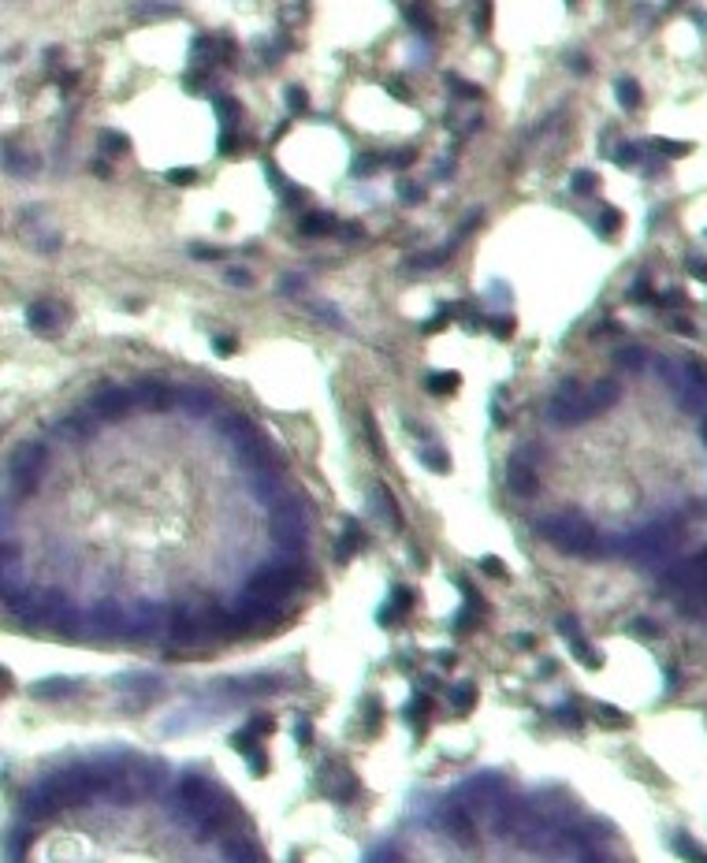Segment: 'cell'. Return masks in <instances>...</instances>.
I'll return each instance as SVG.
<instances>
[{"instance_id": "cell-45", "label": "cell", "mask_w": 707, "mask_h": 863, "mask_svg": "<svg viewBox=\"0 0 707 863\" xmlns=\"http://www.w3.org/2000/svg\"><path fill=\"white\" fill-rule=\"evenodd\" d=\"M656 149H659V153H666V156H685V153H689L685 141H666V138H663V141H656Z\"/></svg>"}, {"instance_id": "cell-52", "label": "cell", "mask_w": 707, "mask_h": 863, "mask_svg": "<svg viewBox=\"0 0 707 863\" xmlns=\"http://www.w3.org/2000/svg\"><path fill=\"white\" fill-rule=\"evenodd\" d=\"M280 291L283 294H298V291H302V276H283L280 279Z\"/></svg>"}, {"instance_id": "cell-16", "label": "cell", "mask_w": 707, "mask_h": 863, "mask_svg": "<svg viewBox=\"0 0 707 863\" xmlns=\"http://www.w3.org/2000/svg\"><path fill=\"white\" fill-rule=\"evenodd\" d=\"M373 506L380 510V517L387 521L391 529H402V510H399V503L391 499V491L380 484V488H373Z\"/></svg>"}, {"instance_id": "cell-5", "label": "cell", "mask_w": 707, "mask_h": 863, "mask_svg": "<svg viewBox=\"0 0 707 863\" xmlns=\"http://www.w3.org/2000/svg\"><path fill=\"white\" fill-rule=\"evenodd\" d=\"M231 614H234V625H239V633H242V629H265V625H272V622L280 618V603H268V599L246 592V596L239 599V607H234Z\"/></svg>"}, {"instance_id": "cell-35", "label": "cell", "mask_w": 707, "mask_h": 863, "mask_svg": "<svg viewBox=\"0 0 707 863\" xmlns=\"http://www.w3.org/2000/svg\"><path fill=\"white\" fill-rule=\"evenodd\" d=\"M614 160H618L622 168H633V164L640 160V146H633V141H630V146H618V153H614Z\"/></svg>"}, {"instance_id": "cell-31", "label": "cell", "mask_w": 707, "mask_h": 863, "mask_svg": "<svg viewBox=\"0 0 707 863\" xmlns=\"http://www.w3.org/2000/svg\"><path fill=\"white\" fill-rule=\"evenodd\" d=\"M596 718H599L603 726H614V729H625V726H630V718H625L618 707H607V703H599V707H596Z\"/></svg>"}, {"instance_id": "cell-46", "label": "cell", "mask_w": 707, "mask_h": 863, "mask_svg": "<svg viewBox=\"0 0 707 863\" xmlns=\"http://www.w3.org/2000/svg\"><path fill=\"white\" fill-rule=\"evenodd\" d=\"M451 89H454V94H462V97H469V101H480V89L462 82V78H451Z\"/></svg>"}, {"instance_id": "cell-6", "label": "cell", "mask_w": 707, "mask_h": 863, "mask_svg": "<svg viewBox=\"0 0 707 863\" xmlns=\"http://www.w3.org/2000/svg\"><path fill=\"white\" fill-rule=\"evenodd\" d=\"M134 402L138 398L130 387H104L101 395L89 398V410H94V417H101V421H123Z\"/></svg>"}, {"instance_id": "cell-24", "label": "cell", "mask_w": 707, "mask_h": 863, "mask_svg": "<svg viewBox=\"0 0 707 863\" xmlns=\"http://www.w3.org/2000/svg\"><path fill=\"white\" fill-rule=\"evenodd\" d=\"M596 231L603 234V239L618 234V231H622V213H618V208H603V213L596 216Z\"/></svg>"}, {"instance_id": "cell-25", "label": "cell", "mask_w": 707, "mask_h": 863, "mask_svg": "<svg viewBox=\"0 0 707 863\" xmlns=\"http://www.w3.org/2000/svg\"><path fill=\"white\" fill-rule=\"evenodd\" d=\"M614 361H618V369H630V372H637L640 365L648 361V354H644L640 346H625V350H618V354H614Z\"/></svg>"}, {"instance_id": "cell-43", "label": "cell", "mask_w": 707, "mask_h": 863, "mask_svg": "<svg viewBox=\"0 0 707 863\" xmlns=\"http://www.w3.org/2000/svg\"><path fill=\"white\" fill-rule=\"evenodd\" d=\"M365 439L373 443V451H376V454H384V443H380V436H376V421H373V413H365Z\"/></svg>"}, {"instance_id": "cell-7", "label": "cell", "mask_w": 707, "mask_h": 863, "mask_svg": "<svg viewBox=\"0 0 707 863\" xmlns=\"http://www.w3.org/2000/svg\"><path fill=\"white\" fill-rule=\"evenodd\" d=\"M506 488L514 495H521V499H532V495L540 491V477H536L532 462H525V458L514 454V462L506 465Z\"/></svg>"}, {"instance_id": "cell-34", "label": "cell", "mask_w": 707, "mask_h": 863, "mask_svg": "<svg viewBox=\"0 0 707 863\" xmlns=\"http://www.w3.org/2000/svg\"><path fill=\"white\" fill-rule=\"evenodd\" d=\"M410 607H413V592H410V588H395V592H391V610L406 614Z\"/></svg>"}, {"instance_id": "cell-32", "label": "cell", "mask_w": 707, "mask_h": 863, "mask_svg": "<svg viewBox=\"0 0 707 863\" xmlns=\"http://www.w3.org/2000/svg\"><path fill=\"white\" fill-rule=\"evenodd\" d=\"M451 700H454V707L465 714V711H473V703H477V688H473V685H458V688L451 692Z\"/></svg>"}, {"instance_id": "cell-1", "label": "cell", "mask_w": 707, "mask_h": 863, "mask_svg": "<svg viewBox=\"0 0 707 863\" xmlns=\"http://www.w3.org/2000/svg\"><path fill=\"white\" fill-rule=\"evenodd\" d=\"M536 532L544 536V540H551L558 551L566 555H592L596 551V529L592 521H588L584 514H558V517H544L540 525H536Z\"/></svg>"}, {"instance_id": "cell-19", "label": "cell", "mask_w": 707, "mask_h": 863, "mask_svg": "<svg viewBox=\"0 0 707 863\" xmlns=\"http://www.w3.org/2000/svg\"><path fill=\"white\" fill-rule=\"evenodd\" d=\"M75 688H78V681H68V677H49V681H37L34 685V696L56 700V696H71Z\"/></svg>"}, {"instance_id": "cell-48", "label": "cell", "mask_w": 707, "mask_h": 863, "mask_svg": "<svg viewBox=\"0 0 707 863\" xmlns=\"http://www.w3.org/2000/svg\"><path fill=\"white\" fill-rule=\"evenodd\" d=\"M190 253L198 260H216L220 257V250H213V246H205V242H190Z\"/></svg>"}, {"instance_id": "cell-36", "label": "cell", "mask_w": 707, "mask_h": 863, "mask_svg": "<svg viewBox=\"0 0 707 863\" xmlns=\"http://www.w3.org/2000/svg\"><path fill=\"white\" fill-rule=\"evenodd\" d=\"M555 718H558L562 726H570V729H581V711H577V707H570V703H566V707H558V711H555Z\"/></svg>"}, {"instance_id": "cell-56", "label": "cell", "mask_w": 707, "mask_h": 863, "mask_svg": "<svg viewBox=\"0 0 707 863\" xmlns=\"http://www.w3.org/2000/svg\"><path fill=\"white\" fill-rule=\"evenodd\" d=\"M670 328H674V332H682V335H696V328H692V324H689L685 317H670Z\"/></svg>"}, {"instance_id": "cell-22", "label": "cell", "mask_w": 707, "mask_h": 863, "mask_svg": "<svg viewBox=\"0 0 707 863\" xmlns=\"http://www.w3.org/2000/svg\"><path fill=\"white\" fill-rule=\"evenodd\" d=\"M335 231V220L328 213H306L302 216V234H332Z\"/></svg>"}, {"instance_id": "cell-23", "label": "cell", "mask_w": 707, "mask_h": 863, "mask_svg": "<svg viewBox=\"0 0 707 863\" xmlns=\"http://www.w3.org/2000/svg\"><path fill=\"white\" fill-rule=\"evenodd\" d=\"M614 97H618L622 108H637L640 104V86L633 82V78H618V82H614Z\"/></svg>"}, {"instance_id": "cell-61", "label": "cell", "mask_w": 707, "mask_h": 863, "mask_svg": "<svg viewBox=\"0 0 707 863\" xmlns=\"http://www.w3.org/2000/svg\"><path fill=\"white\" fill-rule=\"evenodd\" d=\"M402 194H406V201H421V190H417V187H406Z\"/></svg>"}, {"instance_id": "cell-33", "label": "cell", "mask_w": 707, "mask_h": 863, "mask_svg": "<svg viewBox=\"0 0 707 863\" xmlns=\"http://www.w3.org/2000/svg\"><path fill=\"white\" fill-rule=\"evenodd\" d=\"M488 328L499 335V339H510L514 335V317L510 313H499V317H488Z\"/></svg>"}, {"instance_id": "cell-3", "label": "cell", "mask_w": 707, "mask_h": 863, "mask_svg": "<svg viewBox=\"0 0 707 863\" xmlns=\"http://www.w3.org/2000/svg\"><path fill=\"white\" fill-rule=\"evenodd\" d=\"M45 458H49V451L42 447V443H34V439L19 443V447L11 451V458H8V484L19 495H34V488L45 477Z\"/></svg>"}, {"instance_id": "cell-54", "label": "cell", "mask_w": 707, "mask_h": 863, "mask_svg": "<svg viewBox=\"0 0 707 863\" xmlns=\"http://www.w3.org/2000/svg\"><path fill=\"white\" fill-rule=\"evenodd\" d=\"M234 146H239V138H234V127H231L220 134V153H234Z\"/></svg>"}, {"instance_id": "cell-13", "label": "cell", "mask_w": 707, "mask_h": 863, "mask_svg": "<svg viewBox=\"0 0 707 863\" xmlns=\"http://www.w3.org/2000/svg\"><path fill=\"white\" fill-rule=\"evenodd\" d=\"M320 786L328 789V796H335V800H339V796H343V800H350V796L358 793V778H354L350 770H343V767H328V770L320 774Z\"/></svg>"}, {"instance_id": "cell-47", "label": "cell", "mask_w": 707, "mask_h": 863, "mask_svg": "<svg viewBox=\"0 0 707 863\" xmlns=\"http://www.w3.org/2000/svg\"><path fill=\"white\" fill-rule=\"evenodd\" d=\"M227 283H231V286H250L254 276H250L246 268H227Z\"/></svg>"}, {"instance_id": "cell-63", "label": "cell", "mask_w": 707, "mask_h": 863, "mask_svg": "<svg viewBox=\"0 0 707 863\" xmlns=\"http://www.w3.org/2000/svg\"><path fill=\"white\" fill-rule=\"evenodd\" d=\"M703 443H707V421H703Z\"/></svg>"}, {"instance_id": "cell-30", "label": "cell", "mask_w": 707, "mask_h": 863, "mask_svg": "<svg viewBox=\"0 0 707 863\" xmlns=\"http://www.w3.org/2000/svg\"><path fill=\"white\" fill-rule=\"evenodd\" d=\"M101 149L108 156H120V153H127V138L120 130H101Z\"/></svg>"}, {"instance_id": "cell-17", "label": "cell", "mask_w": 707, "mask_h": 863, "mask_svg": "<svg viewBox=\"0 0 707 863\" xmlns=\"http://www.w3.org/2000/svg\"><path fill=\"white\" fill-rule=\"evenodd\" d=\"M94 428H97V421L94 417H86V413H75V417H68V421H60V436L63 439H89L94 436Z\"/></svg>"}, {"instance_id": "cell-11", "label": "cell", "mask_w": 707, "mask_h": 863, "mask_svg": "<svg viewBox=\"0 0 707 863\" xmlns=\"http://www.w3.org/2000/svg\"><path fill=\"white\" fill-rule=\"evenodd\" d=\"M175 398H179V406L187 410L190 417H205V413L216 410V395L208 387H179Z\"/></svg>"}, {"instance_id": "cell-42", "label": "cell", "mask_w": 707, "mask_h": 863, "mask_svg": "<svg viewBox=\"0 0 707 863\" xmlns=\"http://www.w3.org/2000/svg\"><path fill=\"white\" fill-rule=\"evenodd\" d=\"M480 569L488 573V577H499V581H506V566H503L499 558H492V555H488V558H480Z\"/></svg>"}, {"instance_id": "cell-38", "label": "cell", "mask_w": 707, "mask_h": 863, "mask_svg": "<svg viewBox=\"0 0 707 863\" xmlns=\"http://www.w3.org/2000/svg\"><path fill=\"white\" fill-rule=\"evenodd\" d=\"M674 845H677V852H682V856H685V859H689V863H707V856H703V852H700V848H696V845H689V841H685V838H677V841H674Z\"/></svg>"}, {"instance_id": "cell-62", "label": "cell", "mask_w": 707, "mask_h": 863, "mask_svg": "<svg viewBox=\"0 0 707 863\" xmlns=\"http://www.w3.org/2000/svg\"><path fill=\"white\" fill-rule=\"evenodd\" d=\"M514 644H518V648H532V636L521 633V636H514Z\"/></svg>"}, {"instance_id": "cell-28", "label": "cell", "mask_w": 707, "mask_h": 863, "mask_svg": "<svg viewBox=\"0 0 707 863\" xmlns=\"http://www.w3.org/2000/svg\"><path fill=\"white\" fill-rule=\"evenodd\" d=\"M216 115H220V123H224V130H231L234 120H239V101L234 97H216Z\"/></svg>"}, {"instance_id": "cell-51", "label": "cell", "mask_w": 707, "mask_h": 863, "mask_svg": "<svg viewBox=\"0 0 707 863\" xmlns=\"http://www.w3.org/2000/svg\"><path fill=\"white\" fill-rule=\"evenodd\" d=\"M387 160H391V168H410V160H413V149H399V153H391Z\"/></svg>"}, {"instance_id": "cell-20", "label": "cell", "mask_w": 707, "mask_h": 863, "mask_svg": "<svg viewBox=\"0 0 707 863\" xmlns=\"http://www.w3.org/2000/svg\"><path fill=\"white\" fill-rule=\"evenodd\" d=\"M588 395H592V402H596L599 410H607V406H614V402H618L622 387H618V380H596Z\"/></svg>"}, {"instance_id": "cell-37", "label": "cell", "mask_w": 707, "mask_h": 863, "mask_svg": "<svg viewBox=\"0 0 707 863\" xmlns=\"http://www.w3.org/2000/svg\"><path fill=\"white\" fill-rule=\"evenodd\" d=\"M194 179H198L194 168H172V172H168V182H172V187H190Z\"/></svg>"}, {"instance_id": "cell-57", "label": "cell", "mask_w": 707, "mask_h": 863, "mask_svg": "<svg viewBox=\"0 0 707 863\" xmlns=\"http://www.w3.org/2000/svg\"><path fill=\"white\" fill-rule=\"evenodd\" d=\"M294 729H298V744H306V741H313V726L306 722V718H298V726H294Z\"/></svg>"}, {"instance_id": "cell-8", "label": "cell", "mask_w": 707, "mask_h": 863, "mask_svg": "<svg viewBox=\"0 0 707 863\" xmlns=\"http://www.w3.org/2000/svg\"><path fill=\"white\" fill-rule=\"evenodd\" d=\"M134 398H138V406L142 410H149V413H164V410H172V387L168 384H161V380H138V387H134Z\"/></svg>"}, {"instance_id": "cell-39", "label": "cell", "mask_w": 707, "mask_h": 863, "mask_svg": "<svg viewBox=\"0 0 707 863\" xmlns=\"http://www.w3.org/2000/svg\"><path fill=\"white\" fill-rule=\"evenodd\" d=\"M234 350H239V346H234L231 335H216V339H213V354H216V358H231Z\"/></svg>"}, {"instance_id": "cell-29", "label": "cell", "mask_w": 707, "mask_h": 863, "mask_svg": "<svg viewBox=\"0 0 707 863\" xmlns=\"http://www.w3.org/2000/svg\"><path fill=\"white\" fill-rule=\"evenodd\" d=\"M573 194H581V198H588V194H596V187H599V175L596 172H573Z\"/></svg>"}, {"instance_id": "cell-50", "label": "cell", "mask_w": 707, "mask_h": 863, "mask_svg": "<svg viewBox=\"0 0 707 863\" xmlns=\"http://www.w3.org/2000/svg\"><path fill=\"white\" fill-rule=\"evenodd\" d=\"M630 298H633V302H648V298H651V291H648V279H637V283L630 286Z\"/></svg>"}, {"instance_id": "cell-27", "label": "cell", "mask_w": 707, "mask_h": 863, "mask_svg": "<svg viewBox=\"0 0 707 863\" xmlns=\"http://www.w3.org/2000/svg\"><path fill=\"white\" fill-rule=\"evenodd\" d=\"M421 465L425 469H432V473H451V458H447V451H421Z\"/></svg>"}, {"instance_id": "cell-41", "label": "cell", "mask_w": 707, "mask_h": 863, "mask_svg": "<svg viewBox=\"0 0 707 863\" xmlns=\"http://www.w3.org/2000/svg\"><path fill=\"white\" fill-rule=\"evenodd\" d=\"M399 11H406V19H410L413 26H425V30H432V19H425V8H413V4H402Z\"/></svg>"}, {"instance_id": "cell-12", "label": "cell", "mask_w": 707, "mask_h": 863, "mask_svg": "<svg viewBox=\"0 0 707 863\" xmlns=\"http://www.w3.org/2000/svg\"><path fill=\"white\" fill-rule=\"evenodd\" d=\"M26 324H30V332L49 335V332H56L60 324H63V313H60V305H52V302H37V305L26 309Z\"/></svg>"}, {"instance_id": "cell-9", "label": "cell", "mask_w": 707, "mask_h": 863, "mask_svg": "<svg viewBox=\"0 0 707 863\" xmlns=\"http://www.w3.org/2000/svg\"><path fill=\"white\" fill-rule=\"evenodd\" d=\"M443 830H447V838L451 841H458V845H477V826H473V819L465 815V807H447L443 812Z\"/></svg>"}, {"instance_id": "cell-59", "label": "cell", "mask_w": 707, "mask_h": 863, "mask_svg": "<svg viewBox=\"0 0 707 863\" xmlns=\"http://www.w3.org/2000/svg\"><path fill=\"white\" fill-rule=\"evenodd\" d=\"M387 94H395V97H402V101H406V97H410V89H406L402 82H387Z\"/></svg>"}, {"instance_id": "cell-53", "label": "cell", "mask_w": 707, "mask_h": 863, "mask_svg": "<svg viewBox=\"0 0 707 863\" xmlns=\"http://www.w3.org/2000/svg\"><path fill=\"white\" fill-rule=\"evenodd\" d=\"M685 268L692 272V276H700V279H707V260H703V257H689V260H685Z\"/></svg>"}, {"instance_id": "cell-26", "label": "cell", "mask_w": 707, "mask_h": 863, "mask_svg": "<svg viewBox=\"0 0 707 863\" xmlns=\"http://www.w3.org/2000/svg\"><path fill=\"white\" fill-rule=\"evenodd\" d=\"M570 651H573V659H581L584 666H592V670L599 666V655H596L592 648H588V640H584L581 633H577V636H570Z\"/></svg>"}, {"instance_id": "cell-58", "label": "cell", "mask_w": 707, "mask_h": 863, "mask_svg": "<svg viewBox=\"0 0 707 863\" xmlns=\"http://www.w3.org/2000/svg\"><path fill=\"white\" fill-rule=\"evenodd\" d=\"M488 23H492V8H477V30H484Z\"/></svg>"}, {"instance_id": "cell-21", "label": "cell", "mask_w": 707, "mask_h": 863, "mask_svg": "<svg viewBox=\"0 0 707 863\" xmlns=\"http://www.w3.org/2000/svg\"><path fill=\"white\" fill-rule=\"evenodd\" d=\"M425 387L432 395H451V391H458V372H428Z\"/></svg>"}, {"instance_id": "cell-18", "label": "cell", "mask_w": 707, "mask_h": 863, "mask_svg": "<svg viewBox=\"0 0 707 863\" xmlns=\"http://www.w3.org/2000/svg\"><path fill=\"white\" fill-rule=\"evenodd\" d=\"M254 491L261 503L276 506V491H280V473L276 469H265V473H254Z\"/></svg>"}, {"instance_id": "cell-2", "label": "cell", "mask_w": 707, "mask_h": 863, "mask_svg": "<svg viewBox=\"0 0 707 863\" xmlns=\"http://www.w3.org/2000/svg\"><path fill=\"white\" fill-rule=\"evenodd\" d=\"M596 413H603L592 402V395L577 384V380H562L555 398L547 402V417H551L555 424H581V421H592Z\"/></svg>"}, {"instance_id": "cell-15", "label": "cell", "mask_w": 707, "mask_h": 863, "mask_svg": "<svg viewBox=\"0 0 707 863\" xmlns=\"http://www.w3.org/2000/svg\"><path fill=\"white\" fill-rule=\"evenodd\" d=\"M120 622H123V610L115 607V603H108V599L97 603L94 614H89V625H94L97 633H115V629H120Z\"/></svg>"}, {"instance_id": "cell-60", "label": "cell", "mask_w": 707, "mask_h": 863, "mask_svg": "<svg viewBox=\"0 0 707 863\" xmlns=\"http://www.w3.org/2000/svg\"><path fill=\"white\" fill-rule=\"evenodd\" d=\"M566 63H570L573 71H588V60L584 56H566Z\"/></svg>"}, {"instance_id": "cell-44", "label": "cell", "mask_w": 707, "mask_h": 863, "mask_svg": "<svg viewBox=\"0 0 707 863\" xmlns=\"http://www.w3.org/2000/svg\"><path fill=\"white\" fill-rule=\"evenodd\" d=\"M630 633H637V636H656L659 625L648 622V618H637V622H630Z\"/></svg>"}, {"instance_id": "cell-55", "label": "cell", "mask_w": 707, "mask_h": 863, "mask_svg": "<svg viewBox=\"0 0 707 863\" xmlns=\"http://www.w3.org/2000/svg\"><path fill=\"white\" fill-rule=\"evenodd\" d=\"M376 168V156H358V164H354V175H369Z\"/></svg>"}, {"instance_id": "cell-10", "label": "cell", "mask_w": 707, "mask_h": 863, "mask_svg": "<svg viewBox=\"0 0 707 863\" xmlns=\"http://www.w3.org/2000/svg\"><path fill=\"white\" fill-rule=\"evenodd\" d=\"M168 629H172V636L179 640V644H190V640H198L201 622L190 614L187 603H175L172 610H168Z\"/></svg>"}, {"instance_id": "cell-40", "label": "cell", "mask_w": 707, "mask_h": 863, "mask_svg": "<svg viewBox=\"0 0 707 863\" xmlns=\"http://www.w3.org/2000/svg\"><path fill=\"white\" fill-rule=\"evenodd\" d=\"M287 104H291L294 112H302L306 104H309V97H306V89L302 86H287Z\"/></svg>"}, {"instance_id": "cell-14", "label": "cell", "mask_w": 707, "mask_h": 863, "mask_svg": "<svg viewBox=\"0 0 707 863\" xmlns=\"http://www.w3.org/2000/svg\"><path fill=\"white\" fill-rule=\"evenodd\" d=\"M365 543H369V536H365V532H361V529H358V525H354V521L346 517L343 536L335 540V558H339V562H350V555H354V551H361Z\"/></svg>"}, {"instance_id": "cell-4", "label": "cell", "mask_w": 707, "mask_h": 863, "mask_svg": "<svg viewBox=\"0 0 707 863\" xmlns=\"http://www.w3.org/2000/svg\"><path fill=\"white\" fill-rule=\"evenodd\" d=\"M302 581H306L302 566H283L280 562V566H265V569L254 573L250 577V596H261V599H268V603H280V599H287Z\"/></svg>"}, {"instance_id": "cell-49", "label": "cell", "mask_w": 707, "mask_h": 863, "mask_svg": "<svg viewBox=\"0 0 707 863\" xmlns=\"http://www.w3.org/2000/svg\"><path fill=\"white\" fill-rule=\"evenodd\" d=\"M246 729H250L254 737H261V733H272V718H268V714H257V718H254V722L246 726Z\"/></svg>"}]
</instances>
